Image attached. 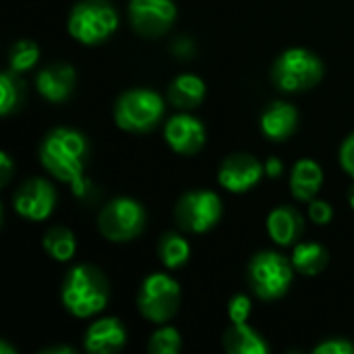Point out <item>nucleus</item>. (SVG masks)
<instances>
[{"mask_svg":"<svg viewBox=\"0 0 354 354\" xmlns=\"http://www.w3.org/2000/svg\"><path fill=\"white\" fill-rule=\"evenodd\" d=\"M164 114V100L149 89H131L120 95L114 108L116 124L122 131L143 133L153 129Z\"/></svg>","mask_w":354,"mask_h":354,"instance_id":"nucleus-6","label":"nucleus"},{"mask_svg":"<svg viewBox=\"0 0 354 354\" xmlns=\"http://www.w3.org/2000/svg\"><path fill=\"white\" fill-rule=\"evenodd\" d=\"M180 346H183L180 334L174 328H162L151 336L147 351L151 354H176Z\"/></svg>","mask_w":354,"mask_h":354,"instance_id":"nucleus-26","label":"nucleus"},{"mask_svg":"<svg viewBox=\"0 0 354 354\" xmlns=\"http://www.w3.org/2000/svg\"><path fill=\"white\" fill-rule=\"evenodd\" d=\"M166 141L176 153L193 156L205 143V127L189 114L172 116L166 124Z\"/></svg>","mask_w":354,"mask_h":354,"instance_id":"nucleus-13","label":"nucleus"},{"mask_svg":"<svg viewBox=\"0 0 354 354\" xmlns=\"http://www.w3.org/2000/svg\"><path fill=\"white\" fill-rule=\"evenodd\" d=\"M12 203L19 216L33 222H41L52 214L56 205V191L44 178H29L19 187Z\"/></svg>","mask_w":354,"mask_h":354,"instance_id":"nucleus-11","label":"nucleus"},{"mask_svg":"<svg viewBox=\"0 0 354 354\" xmlns=\"http://www.w3.org/2000/svg\"><path fill=\"white\" fill-rule=\"evenodd\" d=\"M309 216H311V220L315 222V224H328L330 220H332V216H334V212H332V207H330V203H326V201H311V205H309Z\"/></svg>","mask_w":354,"mask_h":354,"instance_id":"nucleus-29","label":"nucleus"},{"mask_svg":"<svg viewBox=\"0 0 354 354\" xmlns=\"http://www.w3.org/2000/svg\"><path fill=\"white\" fill-rule=\"evenodd\" d=\"M263 176V166L249 153H234L226 158V162L220 168L218 180L226 191L232 193H245L253 189Z\"/></svg>","mask_w":354,"mask_h":354,"instance_id":"nucleus-12","label":"nucleus"},{"mask_svg":"<svg viewBox=\"0 0 354 354\" xmlns=\"http://www.w3.org/2000/svg\"><path fill=\"white\" fill-rule=\"evenodd\" d=\"M0 353H8V354H12V353H15V351H12V348H8V346H6V344H4V342H2V344H0Z\"/></svg>","mask_w":354,"mask_h":354,"instance_id":"nucleus-34","label":"nucleus"},{"mask_svg":"<svg viewBox=\"0 0 354 354\" xmlns=\"http://www.w3.org/2000/svg\"><path fill=\"white\" fill-rule=\"evenodd\" d=\"M340 164L354 178V133L344 139V143L340 147Z\"/></svg>","mask_w":354,"mask_h":354,"instance_id":"nucleus-30","label":"nucleus"},{"mask_svg":"<svg viewBox=\"0 0 354 354\" xmlns=\"http://www.w3.org/2000/svg\"><path fill=\"white\" fill-rule=\"evenodd\" d=\"M110 286L93 266H77L62 284V303L75 317H91L108 305Z\"/></svg>","mask_w":354,"mask_h":354,"instance_id":"nucleus-2","label":"nucleus"},{"mask_svg":"<svg viewBox=\"0 0 354 354\" xmlns=\"http://www.w3.org/2000/svg\"><path fill=\"white\" fill-rule=\"evenodd\" d=\"M158 253H160V261L168 270H176V268H180V266H185L189 261L191 247L180 234L168 232V234L162 236V241L158 245Z\"/></svg>","mask_w":354,"mask_h":354,"instance_id":"nucleus-22","label":"nucleus"},{"mask_svg":"<svg viewBox=\"0 0 354 354\" xmlns=\"http://www.w3.org/2000/svg\"><path fill=\"white\" fill-rule=\"evenodd\" d=\"M266 172H268L270 176H278V174L282 172V162H280L278 158H270V160L266 162Z\"/></svg>","mask_w":354,"mask_h":354,"instance_id":"nucleus-32","label":"nucleus"},{"mask_svg":"<svg viewBox=\"0 0 354 354\" xmlns=\"http://www.w3.org/2000/svg\"><path fill=\"white\" fill-rule=\"evenodd\" d=\"M322 77H324L322 60L305 48L286 50L272 68V79L276 87L288 93L311 89L322 81Z\"/></svg>","mask_w":354,"mask_h":354,"instance_id":"nucleus-4","label":"nucleus"},{"mask_svg":"<svg viewBox=\"0 0 354 354\" xmlns=\"http://www.w3.org/2000/svg\"><path fill=\"white\" fill-rule=\"evenodd\" d=\"M19 73L15 71H6L0 75V112L6 116L10 114L23 97V83L17 77Z\"/></svg>","mask_w":354,"mask_h":354,"instance_id":"nucleus-24","label":"nucleus"},{"mask_svg":"<svg viewBox=\"0 0 354 354\" xmlns=\"http://www.w3.org/2000/svg\"><path fill=\"white\" fill-rule=\"evenodd\" d=\"M127 342V332L122 324L114 317L97 319L89 326L85 334V348L93 354L118 353Z\"/></svg>","mask_w":354,"mask_h":354,"instance_id":"nucleus-14","label":"nucleus"},{"mask_svg":"<svg viewBox=\"0 0 354 354\" xmlns=\"http://www.w3.org/2000/svg\"><path fill=\"white\" fill-rule=\"evenodd\" d=\"M348 201H351V205H353L354 209V185L351 187V191H348Z\"/></svg>","mask_w":354,"mask_h":354,"instance_id":"nucleus-35","label":"nucleus"},{"mask_svg":"<svg viewBox=\"0 0 354 354\" xmlns=\"http://www.w3.org/2000/svg\"><path fill=\"white\" fill-rule=\"evenodd\" d=\"M37 58H39V48L31 39H19L17 44H12L10 54H8L10 71L27 73L29 68H33Z\"/></svg>","mask_w":354,"mask_h":354,"instance_id":"nucleus-25","label":"nucleus"},{"mask_svg":"<svg viewBox=\"0 0 354 354\" xmlns=\"http://www.w3.org/2000/svg\"><path fill=\"white\" fill-rule=\"evenodd\" d=\"M292 268L295 266L286 257L274 251L257 253L249 263V282L253 292L263 301L284 297L292 284Z\"/></svg>","mask_w":354,"mask_h":354,"instance_id":"nucleus-5","label":"nucleus"},{"mask_svg":"<svg viewBox=\"0 0 354 354\" xmlns=\"http://www.w3.org/2000/svg\"><path fill=\"white\" fill-rule=\"evenodd\" d=\"M118 27V15L108 0H83L75 4L68 17L71 35L85 44L95 46L106 41Z\"/></svg>","mask_w":354,"mask_h":354,"instance_id":"nucleus-3","label":"nucleus"},{"mask_svg":"<svg viewBox=\"0 0 354 354\" xmlns=\"http://www.w3.org/2000/svg\"><path fill=\"white\" fill-rule=\"evenodd\" d=\"M129 17L139 35L160 37L172 27L176 19V6L172 0H131Z\"/></svg>","mask_w":354,"mask_h":354,"instance_id":"nucleus-10","label":"nucleus"},{"mask_svg":"<svg viewBox=\"0 0 354 354\" xmlns=\"http://www.w3.org/2000/svg\"><path fill=\"white\" fill-rule=\"evenodd\" d=\"M224 348L230 354H266L268 342L247 324H232L224 334Z\"/></svg>","mask_w":354,"mask_h":354,"instance_id":"nucleus-19","label":"nucleus"},{"mask_svg":"<svg viewBox=\"0 0 354 354\" xmlns=\"http://www.w3.org/2000/svg\"><path fill=\"white\" fill-rule=\"evenodd\" d=\"M100 232L112 243H127L137 239L145 228V209L141 203L120 197L104 205L97 218Z\"/></svg>","mask_w":354,"mask_h":354,"instance_id":"nucleus-7","label":"nucleus"},{"mask_svg":"<svg viewBox=\"0 0 354 354\" xmlns=\"http://www.w3.org/2000/svg\"><path fill=\"white\" fill-rule=\"evenodd\" d=\"M10 174H12V162L8 158V153H0V183L6 185Z\"/></svg>","mask_w":354,"mask_h":354,"instance_id":"nucleus-31","label":"nucleus"},{"mask_svg":"<svg viewBox=\"0 0 354 354\" xmlns=\"http://www.w3.org/2000/svg\"><path fill=\"white\" fill-rule=\"evenodd\" d=\"M87 156V141L81 133L73 129H54L41 143V164L44 168L62 183H71L75 195L83 197L87 193V180L83 176Z\"/></svg>","mask_w":354,"mask_h":354,"instance_id":"nucleus-1","label":"nucleus"},{"mask_svg":"<svg viewBox=\"0 0 354 354\" xmlns=\"http://www.w3.org/2000/svg\"><path fill=\"white\" fill-rule=\"evenodd\" d=\"M222 216V201L212 191H191L176 203V224L187 232H207Z\"/></svg>","mask_w":354,"mask_h":354,"instance_id":"nucleus-9","label":"nucleus"},{"mask_svg":"<svg viewBox=\"0 0 354 354\" xmlns=\"http://www.w3.org/2000/svg\"><path fill=\"white\" fill-rule=\"evenodd\" d=\"M205 97V83L195 75H180L168 89V100L180 110L197 108Z\"/></svg>","mask_w":354,"mask_h":354,"instance_id":"nucleus-20","label":"nucleus"},{"mask_svg":"<svg viewBox=\"0 0 354 354\" xmlns=\"http://www.w3.org/2000/svg\"><path fill=\"white\" fill-rule=\"evenodd\" d=\"M139 311L153 324H166L180 305V286L166 274H153L145 278L139 290Z\"/></svg>","mask_w":354,"mask_h":354,"instance_id":"nucleus-8","label":"nucleus"},{"mask_svg":"<svg viewBox=\"0 0 354 354\" xmlns=\"http://www.w3.org/2000/svg\"><path fill=\"white\" fill-rule=\"evenodd\" d=\"M268 232L274 239V243L282 247L292 245L303 232V218L295 207L280 205L268 218Z\"/></svg>","mask_w":354,"mask_h":354,"instance_id":"nucleus-17","label":"nucleus"},{"mask_svg":"<svg viewBox=\"0 0 354 354\" xmlns=\"http://www.w3.org/2000/svg\"><path fill=\"white\" fill-rule=\"evenodd\" d=\"M322 183H324V172L319 164H315L313 160H301L295 164L290 176V191L295 199L313 201V197L322 189Z\"/></svg>","mask_w":354,"mask_h":354,"instance_id":"nucleus-18","label":"nucleus"},{"mask_svg":"<svg viewBox=\"0 0 354 354\" xmlns=\"http://www.w3.org/2000/svg\"><path fill=\"white\" fill-rule=\"evenodd\" d=\"M251 313V301L245 295H236L228 303V317L232 324H245Z\"/></svg>","mask_w":354,"mask_h":354,"instance_id":"nucleus-27","label":"nucleus"},{"mask_svg":"<svg viewBox=\"0 0 354 354\" xmlns=\"http://www.w3.org/2000/svg\"><path fill=\"white\" fill-rule=\"evenodd\" d=\"M299 124V112L295 106L278 102L272 108H268L261 116V131L274 139V141H284L288 139Z\"/></svg>","mask_w":354,"mask_h":354,"instance_id":"nucleus-16","label":"nucleus"},{"mask_svg":"<svg viewBox=\"0 0 354 354\" xmlns=\"http://www.w3.org/2000/svg\"><path fill=\"white\" fill-rule=\"evenodd\" d=\"M315 354H354V344H351L344 338H334V340H326L319 346L313 348Z\"/></svg>","mask_w":354,"mask_h":354,"instance_id":"nucleus-28","label":"nucleus"},{"mask_svg":"<svg viewBox=\"0 0 354 354\" xmlns=\"http://www.w3.org/2000/svg\"><path fill=\"white\" fill-rule=\"evenodd\" d=\"M54 353L73 354V353H75V348H66V346H60V348H48V351H44V354H54Z\"/></svg>","mask_w":354,"mask_h":354,"instance_id":"nucleus-33","label":"nucleus"},{"mask_svg":"<svg viewBox=\"0 0 354 354\" xmlns=\"http://www.w3.org/2000/svg\"><path fill=\"white\" fill-rule=\"evenodd\" d=\"M37 91L50 102H64L75 87V68L64 62L50 64L37 75Z\"/></svg>","mask_w":354,"mask_h":354,"instance_id":"nucleus-15","label":"nucleus"},{"mask_svg":"<svg viewBox=\"0 0 354 354\" xmlns=\"http://www.w3.org/2000/svg\"><path fill=\"white\" fill-rule=\"evenodd\" d=\"M44 249L56 261H68L77 251V243H75V236L71 230L56 226L44 234Z\"/></svg>","mask_w":354,"mask_h":354,"instance_id":"nucleus-23","label":"nucleus"},{"mask_svg":"<svg viewBox=\"0 0 354 354\" xmlns=\"http://www.w3.org/2000/svg\"><path fill=\"white\" fill-rule=\"evenodd\" d=\"M330 257L328 251L317 243H303L292 253V266L305 276H317L326 270Z\"/></svg>","mask_w":354,"mask_h":354,"instance_id":"nucleus-21","label":"nucleus"}]
</instances>
